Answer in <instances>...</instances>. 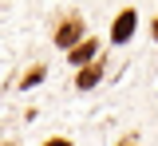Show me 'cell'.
Instances as JSON below:
<instances>
[{
	"label": "cell",
	"mask_w": 158,
	"mask_h": 146,
	"mask_svg": "<svg viewBox=\"0 0 158 146\" xmlns=\"http://www.w3.org/2000/svg\"><path fill=\"white\" fill-rule=\"evenodd\" d=\"M99 75H103V63H87L83 71L75 75V83H79V91H91V87L99 83Z\"/></svg>",
	"instance_id": "cell-4"
},
{
	"label": "cell",
	"mask_w": 158,
	"mask_h": 146,
	"mask_svg": "<svg viewBox=\"0 0 158 146\" xmlns=\"http://www.w3.org/2000/svg\"><path fill=\"white\" fill-rule=\"evenodd\" d=\"M44 146H71L67 138H52V142H44Z\"/></svg>",
	"instance_id": "cell-6"
},
{
	"label": "cell",
	"mask_w": 158,
	"mask_h": 146,
	"mask_svg": "<svg viewBox=\"0 0 158 146\" xmlns=\"http://www.w3.org/2000/svg\"><path fill=\"white\" fill-rule=\"evenodd\" d=\"M135 12H131V8H127V12H118V20H115V28H111V40L115 43H127L131 40V36H135Z\"/></svg>",
	"instance_id": "cell-2"
},
{
	"label": "cell",
	"mask_w": 158,
	"mask_h": 146,
	"mask_svg": "<svg viewBox=\"0 0 158 146\" xmlns=\"http://www.w3.org/2000/svg\"><path fill=\"white\" fill-rule=\"evenodd\" d=\"M118 146H135V138H123V142H118Z\"/></svg>",
	"instance_id": "cell-8"
},
{
	"label": "cell",
	"mask_w": 158,
	"mask_h": 146,
	"mask_svg": "<svg viewBox=\"0 0 158 146\" xmlns=\"http://www.w3.org/2000/svg\"><path fill=\"white\" fill-rule=\"evenodd\" d=\"M79 36H83V20H75V16L63 20V24L56 28V43H59V47H75Z\"/></svg>",
	"instance_id": "cell-1"
},
{
	"label": "cell",
	"mask_w": 158,
	"mask_h": 146,
	"mask_svg": "<svg viewBox=\"0 0 158 146\" xmlns=\"http://www.w3.org/2000/svg\"><path fill=\"white\" fill-rule=\"evenodd\" d=\"M40 79H44V67H32V71H28V75H24V87H36Z\"/></svg>",
	"instance_id": "cell-5"
},
{
	"label": "cell",
	"mask_w": 158,
	"mask_h": 146,
	"mask_svg": "<svg viewBox=\"0 0 158 146\" xmlns=\"http://www.w3.org/2000/svg\"><path fill=\"white\" fill-rule=\"evenodd\" d=\"M150 32H154V40H158V16H154V24H150Z\"/></svg>",
	"instance_id": "cell-7"
},
{
	"label": "cell",
	"mask_w": 158,
	"mask_h": 146,
	"mask_svg": "<svg viewBox=\"0 0 158 146\" xmlns=\"http://www.w3.org/2000/svg\"><path fill=\"white\" fill-rule=\"evenodd\" d=\"M95 51H99V43H95V40H83V43H75V47H71V55H67V59L75 63V67H79V63L87 67V63L95 59Z\"/></svg>",
	"instance_id": "cell-3"
}]
</instances>
